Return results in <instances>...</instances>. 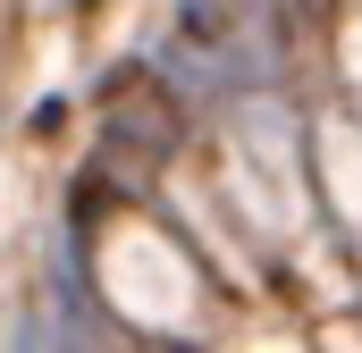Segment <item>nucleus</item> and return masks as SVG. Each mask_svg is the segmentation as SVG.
Segmentation results:
<instances>
[{"label":"nucleus","mask_w":362,"mask_h":353,"mask_svg":"<svg viewBox=\"0 0 362 353\" xmlns=\"http://www.w3.org/2000/svg\"><path fill=\"white\" fill-rule=\"evenodd\" d=\"M169 143H177V118L152 101V109H110V152H135V160H169Z\"/></svg>","instance_id":"f257e3e1"}]
</instances>
